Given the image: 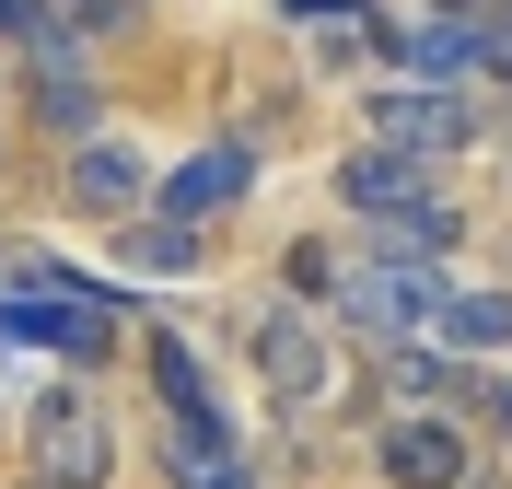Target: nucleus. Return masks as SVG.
<instances>
[{"label":"nucleus","mask_w":512,"mask_h":489,"mask_svg":"<svg viewBox=\"0 0 512 489\" xmlns=\"http://www.w3.org/2000/svg\"><path fill=\"white\" fill-rule=\"evenodd\" d=\"M117 315L128 303L105 280H82V268H47V257L0 268V338H35V350H59V361H105L117 350Z\"/></svg>","instance_id":"nucleus-1"},{"label":"nucleus","mask_w":512,"mask_h":489,"mask_svg":"<svg viewBox=\"0 0 512 489\" xmlns=\"http://www.w3.org/2000/svg\"><path fill=\"white\" fill-rule=\"evenodd\" d=\"M24 478L35 489H117V408L94 385H47L24 408Z\"/></svg>","instance_id":"nucleus-2"},{"label":"nucleus","mask_w":512,"mask_h":489,"mask_svg":"<svg viewBox=\"0 0 512 489\" xmlns=\"http://www.w3.org/2000/svg\"><path fill=\"white\" fill-rule=\"evenodd\" d=\"M326 303L350 315V338H373V350H408L419 326H431V303H443V268H408V257H373V245H361V257L326 280Z\"/></svg>","instance_id":"nucleus-3"},{"label":"nucleus","mask_w":512,"mask_h":489,"mask_svg":"<svg viewBox=\"0 0 512 489\" xmlns=\"http://www.w3.org/2000/svg\"><path fill=\"white\" fill-rule=\"evenodd\" d=\"M361 117H373V152L419 163V175H431V163H454L466 140H478V105H466V94H431V82H373V105H361Z\"/></svg>","instance_id":"nucleus-4"},{"label":"nucleus","mask_w":512,"mask_h":489,"mask_svg":"<svg viewBox=\"0 0 512 489\" xmlns=\"http://www.w3.org/2000/svg\"><path fill=\"white\" fill-rule=\"evenodd\" d=\"M245 187H256V140H210V152H187L175 175H152V222L210 233L222 210H245Z\"/></svg>","instance_id":"nucleus-5"},{"label":"nucleus","mask_w":512,"mask_h":489,"mask_svg":"<svg viewBox=\"0 0 512 489\" xmlns=\"http://www.w3.org/2000/svg\"><path fill=\"white\" fill-rule=\"evenodd\" d=\"M152 396H163V420H175V443H210V455H233V408H222V385H210L198 338L152 326Z\"/></svg>","instance_id":"nucleus-6"},{"label":"nucleus","mask_w":512,"mask_h":489,"mask_svg":"<svg viewBox=\"0 0 512 489\" xmlns=\"http://www.w3.org/2000/svg\"><path fill=\"white\" fill-rule=\"evenodd\" d=\"M373 466H384V489H466V478H478V455H466V431H454L443 408L384 420L373 431Z\"/></svg>","instance_id":"nucleus-7"},{"label":"nucleus","mask_w":512,"mask_h":489,"mask_svg":"<svg viewBox=\"0 0 512 489\" xmlns=\"http://www.w3.org/2000/svg\"><path fill=\"white\" fill-rule=\"evenodd\" d=\"M256 373H268V396H280L291 420L326 396V326H315V303H268V315H256Z\"/></svg>","instance_id":"nucleus-8"},{"label":"nucleus","mask_w":512,"mask_h":489,"mask_svg":"<svg viewBox=\"0 0 512 489\" xmlns=\"http://www.w3.org/2000/svg\"><path fill=\"white\" fill-rule=\"evenodd\" d=\"M24 94H35V117H47L59 140H94V117H105L94 59H82V47H59V35H35V47H24Z\"/></svg>","instance_id":"nucleus-9"},{"label":"nucleus","mask_w":512,"mask_h":489,"mask_svg":"<svg viewBox=\"0 0 512 489\" xmlns=\"http://www.w3.org/2000/svg\"><path fill=\"white\" fill-rule=\"evenodd\" d=\"M70 198L94 210V222H140L152 210V163H140V140H70Z\"/></svg>","instance_id":"nucleus-10"},{"label":"nucleus","mask_w":512,"mask_h":489,"mask_svg":"<svg viewBox=\"0 0 512 489\" xmlns=\"http://www.w3.org/2000/svg\"><path fill=\"white\" fill-rule=\"evenodd\" d=\"M338 198H350V222H361V245H373L384 222H408L419 198H431V175H419V163H396V152H373V140H361V152L338 163Z\"/></svg>","instance_id":"nucleus-11"},{"label":"nucleus","mask_w":512,"mask_h":489,"mask_svg":"<svg viewBox=\"0 0 512 489\" xmlns=\"http://www.w3.org/2000/svg\"><path fill=\"white\" fill-rule=\"evenodd\" d=\"M419 350H443V361H512V292H443L431 326H419Z\"/></svg>","instance_id":"nucleus-12"},{"label":"nucleus","mask_w":512,"mask_h":489,"mask_svg":"<svg viewBox=\"0 0 512 489\" xmlns=\"http://www.w3.org/2000/svg\"><path fill=\"white\" fill-rule=\"evenodd\" d=\"M117 257L175 280V268H198V257H210V233H175V222H152V210H140V222H117Z\"/></svg>","instance_id":"nucleus-13"},{"label":"nucleus","mask_w":512,"mask_h":489,"mask_svg":"<svg viewBox=\"0 0 512 489\" xmlns=\"http://www.w3.org/2000/svg\"><path fill=\"white\" fill-rule=\"evenodd\" d=\"M163 478L175 489H256L245 455H210V443H175V431H163Z\"/></svg>","instance_id":"nucleus-14"},{"label":"nucleus","mask_w":512,"mask_h":489,"mask_svg":"<svg viewBox=\"0 0 512 489\" xmlns=\"http://www.w3.org/2000/svg\"><path fill=\"white\" fill-rule=\"evenodd\" d=\"M443 385H454V361H443V350H419V338H408V350H384V396H419V408H431Z\"/></svg>","instance_id":"nucleus-15"},{"label":"nucleus","mask_w":512,"mask_h":489,"mask_svg":"<svg viewBox=\"0 0 512 489\" xmlns=\"http://www.w3.org/2000/svg\"><path fill=\"white\" fill-rule=\"evenodd\" d=\"M466 59H478V82H512V12L501 24H466Z\"/></svg>","instance_id":"nucleus-16"},{"label":"nucleus","mask_w":512,"mask_h":489,"mask_svg":"<svg viewBox=\"0 0 512 489\" xmlns=\"http://www.w3.org/2000/svg\"><path fill=\"white\" fill-rule=\"evenodd\" d=\"M291 24H373V0H280Z\"/></svg>","instance_id":"nucleus-17"},{"label":"nucleus","mask_w":512,"mask_h":489,"mask_svg":"<svg viewBox=\"0 0 512 489\" xmlns=\"http://www.w3.org/2000/svg\"><path fill=\"white\" fill-rule=\"evenodd\" d=\"M47 35V0H0V47H35Z\"/></svg>","instance_id":"nucleus-18"},{"label":"nucleus","mask_w":512,"mask_h":489,"mask_svg":"<svg viewBox=\"0 0 512 489\" xmlns=\"http://www.w3.org/2000/svg\"><path fill=\"white\" fill-rule=\"evenodd\" d=\"M478 408H489V431H501V443H512V361H501V373H489V396H478Z\"/></svg>","instance_id":"nucleus-19"},{"label":"nucleus","mask_w":512,"mask_h":489,"mask_svg":"<svg viewBox=\"0 0 512 489\" xmlns=\"http://www.w3.org/2000/svg\"><path fill=\"white\" fill-rule=\"evenodd\" d=\"M501 12H512V0H501Z\"/></svg>","instance_id":"nucleus-20"}]
</instances>
